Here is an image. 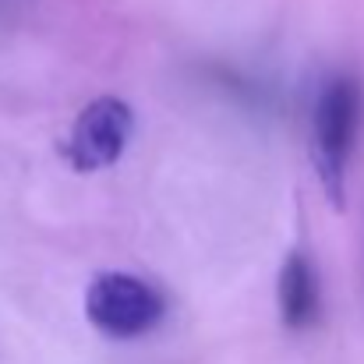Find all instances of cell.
Masks as SVG:
<instances>
[{
  "instance_id": "6da1fadb",
  "label": "cell",
  "mask_w": 364,
  "mask_h": 364,
  "mask_svg": "<svg viewBox=\"0 0 364 364\" xmlns=\"http://www.w3.org/2000/svg\"><path fill=\"white\" fill-rule=\"evenodd\" d=\"M361 110V85L347 75L333 78L315 103L311 163H315V173H318L322 191H326L333 209L347 205V166H350V152H354V141H358Z\"/></svg>"
},
{
  "instance_id": "7a4b0ae2",
  "label": "cell",
  "mask_w": 364,
  "mask_h": 364,
  "mask_svg": "<svg viewBox=\"0 0 364 364\" xmlns=\"http://www.w3.org/2000/svg\"><path fill=\"white\" fill-rule=\"evenodd\" d=\"M85 315L100 333L131 340L149 333L163 318V297L138 276L103 272L85 290Z\"/></svg>"
},
{
  "instance_id": "3957f363",
  "label": "cell",
  "mask_w": 364,
  "mask_h": 364,
  "mask_svg": "<svg viewBox=\"0 0 364 364\" xmlns=\"http://www.w3.org/2000/svg\"><path fill=\"white\" fill-rule=\"evenodd\" d=\"M131 131H134L131 107L121 96H100L75 117L64 152H68L71 166H78V170H103L124 156Z\"/></svg>"
},
{
  "instance_id": "277c9868",
  "label": "cell",
  "mask_w": 364,
  "mask_h": 364,
  "mask_svg": "<svg viewBox=\"0 0 364 364\" xmlns=\"http://www.w3.org/2000/svg\"><path fill=\"white\" fill-rule=\"evenodd\" d=\"M276 297H279V318L287 329H308L318 318V297H322L318 272L304 251L287 255V262L279 269Z\"/></svg>"
}]
</instances>
